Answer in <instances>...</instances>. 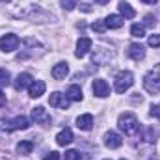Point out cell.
Wrapping results in <instances>:
<instances>
[{"label":"cell","mask_w":160,"mask_h":160,"mask_svg":"<svg viewBox=\"0 0 160 160\" xmlns=\"http://www.w3.org/2000/svg\"><path fill=\"white\" fill-rule=\"evenodd\" d=\"M145 21H147V24H149V26H151V24H155V21H153V15H147V17H145Z\"/></svg>","instance_id":"cell-30"},{"label":"cell","mask_w":160,"mask_h":160,"mask_svg":"<svg viewBox=\"0 0 160 160\" xmlns=\"http://www.w3.org/2000/svg\"><path fill=\"white\" fill-rule=\"evenodd\" d=\"M147 43H149V47H155V48L160 47V34H153V36H149V41H147Z\"/></svg>","instance_id":"cell-26"},{"label":"cell","mask_w":160,"mask_h":160,"mask_svg":"<svg viewBox=\"0 0 160 160\" xmlns=\"http://www.w3.org/2000/svg\"><path fill=\"white\" fill-rule=\"evenodd\" d=\"M91 89H93L95 97H99V99H104V97H108V95H110V86H108V82H106V80H102V78L93 80Z\"/></svg>","instance_id":"cell-7"},{"label":"cell","mask_w":160,"mask_h":160,"mask_svg":"<svg viewBox=\"0 0 160 160\" xmlns=\"http://www.w3.org/2000/svg\"><path fill=\"white\" fill-rule=\"evenodd\" d=\"M91 45H93V43H91L89 38H80V39L77 41V52H75L77 58H84V56L91 50Z\"/></svg>","instance_id":"cell-10"},{"label":"cell","mask_w":160,"mask_h":160,"mask_svg":"<svg viewBox=\"0 0 160 160\" xmlns=\"http://www.w3.org/2000/svg\"><path fill=\"white\" fill-rule=\"evenodd\" d=\"M45 160H62V158H60V153H56V151H50V153L45 157Z\"/></svg>","instance_id":"cell-27"},{"label":"cell","mask_w":160,"mask_h":160,"mask_svg":"<svg viewBox=\"0 0 160 160\" xmlns=\"http://www.w3.org/2000/svg\"><path fill=\"white\" fill-rule=\"evenodd\" d=\"M11 127H13V130H26L30 127V119L24 116H19V118L11 119Z\"/></svg>","instance_id":"cell-17"},{"label":"cell","mask_w":160,"mask_h":160,"mask_svg":"<svg viewBox=\"0 0 160 160\" xmlns=\"http://www.w3.org/2000/svg\"><path fill=\"white\" fill-rule=\"evenodd\" d=\"M67 99L69 101H82V89H80V86H69L67 88Z\"/></svg>","instance_id":"cell-20"},{"label":"cell","mask_w":160,"mask_h":160,"mask_svg":"<svg viewBox=\"0 0 160 160\" xmlns=\"http://www.w3.org/2000/svg\"><path fill=\"white\" fill-rule=\"evenodd\" d=\"M132 84H134V75L130 71H121V73H118V77H116L114 88H116L118 93H125L127 89L132 88Z\"/></svg>","instance_id":"cell-3"},{"label":"cell","mask_w":160,"mask_h":160,"mask_svg":"<svg viewBox=\"0 0 160 160\" xmlns=\"http://www.w3.org/2000/svg\"><path fill=\"white\" fill-rule=\"evenodd\" d=\"M60 4H62V8H63V9H67V11H71V9H75V8H77V0H62Z\"/></svg>","instance_id":"cell-25"},{"label":"cell","mask_w":160,"mask_h":160,"mask_svg":"<svg viewBox=\"0 0 160 160\" xmlns=\"http://www.w3.org/2000/svg\"><path fill=\"white\" fill-rule=\"evenodd\" d=\"M19 43L21 41L15 34H6V36L0 38V50L2 52H13V50H17Z\"/></svg>","instance_id":"cell-4"},{"label":"cell","mask_w":160,"mask_h":160,"mask_svg":"<svg viewBox=\"0 0 160 160\" xmlns=\"http://www.w3.org/2000/svg\"><path fill=\"white\" fill-rule=\"evenodd\" d=\"M32 149H34V143H32V142H28V140H24V142H19V143H17V153H19V155H22V157L30 155V153H32Z\"/></svg>","instance_id":"cell-19"},{"label":"cell","mask_w":160,"mask_h":160,"mask_svg":"<svg viewBox=\"0 0 160 160\" xmlns=\"http://www.w3.org/2000/svg\"><path fill=\"white\" fill-rule=\"evenodd\" d=\"M142 2H145V4H157L158 0H142Z\"/></svg>","instance_id":"cell-33"},{"label":"cell","mask_w":160,"mask_h":160,"mask_svg":"<svg viewBox=\"0 0 160 160\" xmlns=\"http://www.w3.org/2000/svg\"><path fill=\"white\" fill-rule=\"evenodd\" d=\"M48 104H50L52 108L67 110V108H69V99H67V95H62L60 91H54V93H50V97H48Z\"/></svg>","instance_id":"cell-6"},{"label":"cell","mask_w":160,"mask_h":160,"mask_svg":"<svg viewBox=\"0 0 160 160\" xmlns=\"http://www.w3.org/2000/svg\"><path fill=\"white\" fill-rule=\"evenodd\" d=\"M104 22H106V28L118 30V28L123 26V17H121V15H108V17L104 19Z\"/></svg>","instance_id":"cell-16"},{"label":"cell","mask_w":160,"mask_h":160,"mask_svg":"<svg viewBox=\"0 0 160 160\" xmlns=\"http://www.w3.org/2000/svg\"><path fill=\"white\" fill-rule=\"evenodd\" d=\"M119 13L125 19H134L136 17V11H134V8L128 2H119Z\"/></svg>","instance_id":"cell-18"},{"label":"cell","mask_w":160,"mask_h":160,"mask_svg":"<svg viewBox=\"0 0 160 160\" xmlns=\"http://www.w3.org/2000/svg\"><path fill=\"white\" fill-rule=\"evenodd\" d=\"M151 116H157V118H160V106H151Z\"/></svg>","instance_id":"cell-28"},{"label":"cell","mask_w":160,"mask_h":160,"mask_svg":"<svg viewBox=\"0 0 160 160\" xmlns=\"http://www.w3.org/2000/svg\"><path fill=\"white\" fill-rule=\"evenodd\" d=\"M82 9H84V11H91V8H89L88 4H82Z\"/></svg>","instance_id":"cell-31"},{"label":"cell","mask_w":160,"mask_h":160,"mask_svg":"<svg viewBox=\"0 0 160 160\" xmlns=\"http://www.w3.org/2000/svg\"><path fill=\"white\" fill-rule=\"evenodd\" d=\"M77 127H78L80 130H89L93 127V116L91 114H82L77 119Z\"/></svg>","instance_id":"cell-15"},{"label":"cell","mask_w":160,"mask_h":160,"mask_svg":"<svg viewBox=\"0 0 160 160\" xmlns=\"http://www.w3.org/2000/svg\"><path fill=\"white\" fill-rule=\"evenodd\" d=\"M45 89H47V86H45L43 80H34V82L30 84V88H28V95H30L32 99H39L41 95L45 93Z\"/></svg>","instance_id":"cell-9"},{"label":"cell","mask_w":160,"mask_h":160,"mask_svg":"<svg viewBox=\"0 0 160 160\" xmlns=\"http://www.w3.org/2000/svg\"><path fill=\"white\" fill-rule=\"evenodd\" d=\"M63 160H82V157H80L78 151H75V149H69V151H65Z\"/></svg>","instance_id":"cell-22"},{"label":"cell","mask_w":160,"mask_h":160,"mask_svg":"<svg viewBox=\"0 0 160 160\" xmlns=\"http://www.w3.org/2000/svg\"><path fill=\"white\" fill-rule=\"evenodd\" d=\"M121 160H125V158H121Z\"/></svg>","instance_id":"cell-35"},{"label":"cell","mask_w":160,"mask_h":160,"mask_svg":"<svg viewBox=\"0 0 160 160\" xmlns=\"http://www.w3.org/2000/svg\"><path fill=\"white\" fill-rule=\"evenodd\" d=\"M132 60H136V62H140V60H143L145 58V48L140 45V43H132V45H128V52H127Z\"/></svg>","instance_id":"cell-11"},{"label":"cell","mask_w":160,"mask_h":160,"mask_svg":"<svg viewBox=\"0 0 160 160\" xmlns=\"http://www.w3.org/2000/svg\"><path fill=\"white\" fill-rule=\"evenodd\" d=\"M143 88L151 95H157L160 91V63L143 77Z\"/></svg>","instance_id":"cell-2"},{"label":"cell","mask_w":160,"mask_h":160,"mask_svg":"<svg viewBox=\"0 0 160 160\" xmlns=\"http://www.w3.org/2000/svg\"><path fill=\"white\" fill-rule=\"evenodd\" d=\"M121 143H123V138H121L118 132L110 130V132L104 134V145L108 149H118V147H121Z\"/></svg>","instance_id":"cell-8"},{"label":"cell","mask_w":160,"mask_h":160,"mask_svg":"<svg viewBox=\"0 0 160 160\" xmlns=\"http://www.w3.org/2000/svg\"><path fill=\"white\" fill-rule=\"evenodd\" d=\"M91 28H93L95 32H99V34H102V32L106 30V22H104V21H95V22L91 24Z\"/></svg>","instance_id":"cell-24"},{"label":"cell","mask_w":160,"mask_h":160,"mask_svg":"<svg viewBox=\"0 0 160 160\" xmlns=\"http://www.w3.org/2000/svg\"><path fill=\"white\" fill-rule=\"evenodd\" d=\"M71 142H73V130H71V128H63V130L58 132L56 143H58L60 147H65V145H69Z\"/></svg>","instance_id":"cell-12"},{"label":"cell","mask_w":160,"mask_h":160,"mask_svg":"<svg viewBox=\"0 0 160 160\" xmlns=\"http://www.w3.org/2000/svg\"><path fill=\"white\" fill-rule=\"evenodd\" d=\"M32 119L36 121L38 125H43V127H50V123H52L50 114H48L43 106H36V108H32Z\"/></svg>","instance_id":"cell-5"},{"label":"cell","mask_w":160,"mask_h":160,"mask_svg":"<svg viewBox=\"0 0 160 160\" xmlns=\"http://www.w3.org/2000/svg\"><path fill=\"white\" fill-rule=\"evenodd\" d=\"M9 78H11L9 71L8 69H0V86H8L9 84Z\"/></svg>","instance_id":"cell-23"},{"label":"cell","mask_w":160,"mask_h":160,"mask_svg":"<svg viewBox=\"0 0 160 160\" xmlns=\"http://www.w3.org/2000/svg\"><path fill=\"white\" fill-rule=\"evenodd\" d=\"M95 2H97V4H101V6H104V4H108L110 0H95Z\"/></svg>","instance_id":"cell-32"},{"label":"cell","mask_w":160,"mask_h":160,"mask_svg":"<svg viewBox=\"0 0 160 160\" xmlns=\"http://www.w3.org/2000/svg\"><path fill=\"white\" fill-rule=\"evenodd\" d=\"M0 2H4V4H8V2H11V0H0Z\"/></svg>","instance_id":"cell-34"},{"label":"cell","mask_w":160,"mask_h":160,"mask_svg":"<svg viewBox=\"0 0 160 160\" xmlns=\"http://www.w3.org/2000/svg\"><path fill=\"white\" fill-rule=\"evenodd\" d=\"M6 104V95H4V91L0 89V106H4Z\"/></svg>","instance_id":"cell-29"},{"label":"cell","mask_w":160,"mask_h":160,"mask_svg":"<svg viewBox=\"0 0 160 160\" xmlns=\"http://www.w3.org/2000/svg\"><path fill=\"white\" fill-rule=\"evenodd\" d=\"M67 75H69V65L65 62H60V63H56L52 67V77L56 80H63Z\"/></svg>","instance_id":"cell-13"},{"label":"cell","mask_w":160,"mask_h":160,"mask_svg":"<svg viewBox=\"0 0 160 160\" xmlns=\"http://www.w3.org/2000/svg\"><path fill=\"white\" fill-rule=\"evenodd\" d=\"M130 36H134V38H143L145 36V26L143 24H132L130 26Z\"/></svg>","instance_id":"cell-21"},{"label":"cell","mask_w":160,"mask_h":160,"mask_svg":"<svg viewBox=\"0 0 160 160\" xmlns=\"http://www.w3.org/2000/svg\"><path fill=\"white\" fill-rule=\"evenodd\" d=\"M34 80L32 77L28 75V73H21V75H17V78H15V89H26V88H30V84H32Z\"/></svg>","instance_id":"cell-14"},{"label":"cell","mask_w":160,"mask_h":160,"mask_svg":"<svg viewBox=\"0 0 160 160\" xmlns=\"http://www.w3.org/2000/svg\"><path fill=\"white\" fill-rule=\"evenodd\" d=\"M118 127H119L125 134L132 136V134H136V132H138L140 123H138V119H136V116H134V114L125 112V114H121L119 119H118Z\"/></svg>","instance_id":"cell-1"}]
</instances>
